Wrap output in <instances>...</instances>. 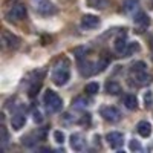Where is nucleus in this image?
<instances>
[{
  "instance_id": "7ed1b4c3",
  "label": "nucleus",
  "mask_w": 153,
  "mask_h": 153,
  "mask_svg": "<svg viewBox=\"0 0 153 153\" xmlns=\"http://www.w3.org/2000/svg\"><path fill=\"white\" fill-rule=\"evenodd\" d=\"M31 6L34 8L35 12L42 16H49L55 12V6L52 5L51 0H31Z\"/></svg>"
},
{
  "instance_id": "2eb2a0df",
  "label": "nucleus",
  "mask_w": 153,
  "mask_h": 153,
  "mask_svg": "<svg viewBox=\"0 0 153 153\" xmlns=\"http://www.w3.org/2000/svg\"><path fill=\"white\" fill-rule=\"evenodd\" d=\"M127 48V42H126V35H120L117 40H115V51L120 54H124V51Z\"/></svg>"
},
{
  "instance_id": "f03ea898",
  "label": "nucleus",
  "mask_w": 153,
  "mask_h": 153,
  "mask_svg": "<svg viewBox=\"0 0 153 153\" xmlns=\"http://www.w3.org/2000/svg\"><path fill=\"white\" fill-rule=\"evenodd\" d=\"M43 101H45L48 110H51V112H58V110L63 107V100H61V98L58 97V94L54 92V91H46Z\"/></svg>"
},
{
  "instance_id": "f8f14e48",
  "label": "nucleus",
  "mask_w": 153,
  "mask_h": 153,
  "mask_svg": "<svg viewBox=\"0 0 153 153\" xmlns=\"http://www.w3.org/2000/svg\"><path fill=\"white\" fill-rule=\"evenodd\" d=\"M123 103H124V106H126L127 109H129V110H135V109L138 107V100H136V97H135V95H132V94L124 95Z\"/></svg>"
},
{
  "instance_id": "20e7f679",
  "label": "nucleus",
  "mask_w": 153,
  "mask_h": 153,
  "mask_svg": "<svg viewBox=\"0 0 153 153\" xmlns=\"http://www.w3.org/2000/svg\"><path fill=\"white\" fill-rule=\"evenodd\" d=\"M26 17V6L22 5V3H17L14 5L8 12H6V19L8 20H14V22H19V20H23Z\"/></svg>"
},
{
  "instance_id": "4be33fe9",
  "label": "nucleus",
  "mask_w": 153,
  "mask_h": 153,
  "mask_svg": "<svg viewBox=\"0 0 153 153\" xmlns=\"http://www.w3.org/2000/svg\"><path fill=\"white\" fill-rule=\"evenodd\" d=\"M0 141H2V146L8 144V132H6V129L3 126L0 127Z\"/></svg>"
},
{
  "instance_id": "9b49d317",
  "label": "nucleus",
  "mask_w": 153,
  "mask_h": 153,
  "mask_svg": "<svg viewBox=\"0 0 153 153\" xmlns=\"http://www.w3.org/2000/svg\"><path fill=\"white\" fill-rule=\"evenodd\" d=\"M25 124H26V117L22 115V113L14 115L12 120H11V126H12V129H14V130H20Z\"/></svg>"
},
{
  "instance_id": "423d86ee",
  "label": "nucleus",
  "mask_w": 153,
  "mask_h": 153,
  "mask_svg": "<svg viewBox=\"0 0 153 153\" xmlns=\"http://www.w3.org/2000/svg\"><path fill=\"white\" fill-rule=\"evenodd\" d=\"M2 43H3V46L8 48V49H16V48L19 46L20 40H19V37H16L12 32L3 31V32H2Z\"/></svg>"
},
{
  "instance_id": "ddd939ff",
  "label": "nucleus",
  "mask_w": 153,
  "mask_h": 153,
  "mask_svg": "<svg viewBox=\"0 0 153 153\" xmlns=\"http://www.w3.org/2000/svg\"><path fill=\"white\" fill-rule=\"evenodd\" d=\"M135 80H136V83L139 86H146V84H150L152 83V75L147 74V71H146V72H141V74H136L135 75Z\"/></svg>"
},
{
  "instance_id": "412c9836",
  "label": "nucleus",
  "mask_w": 153,
  "mask_h": 153,
  "mask_svg": "<svg viewBox=\"0 0 153 153\" xmlns=\"http://www.w3.org/2000/svg\"><path fill=\"white\" fill-rule=\"evenodd\" d=\"M135 23H138V25H143V26H149L150 20H149V17L144 14V12H138V14L135 16Z\"/></svg>"
},
{
  "instance_id": "393cba45",
  "label": "nucleus",
  "mask_w": 153,
  "mask_h": 153,
  "mask_svg": "<svg viewBox=\"0 0 153 153\" xmlns=\"http://www.w3.org/2000/svg\"><path fill=\"white\" fill-rule=\"evenodd\" d=\"M152 100H153L152 92H147V94L144 95V103H146V107H150V106H152Z\"/></svg>"
},
{
  "instance_id": "39448f33",
  "label": "nucleus",
  "mask_w": 153,
  "mask_h": 153,
  "mask_svg": "<svg viewBox=\"0 0 153 153\" xmlns=\"http://www.w3.org/2000/svg\"><path fill=\"white\" fill-rule=\"evenodd\" d=\"M101 117L109 123H118L121 120V112L113 106H107L101 109Z\"/></svg>"
},
{
  "instance_id": "4468645a",
  "label": "nucleus",
  "mask_w": 153,
  "mask_h": 153,
  "mask_svg": "<svg viewBox=\"0 0 153 153\" xmlns=\"http://www.w3.org/2000/svg\"><path fill=\"white\" fill-rule=\"evenodd\" d=\"M106 92L109 95H118L121 92V86L117 81H107L106 83Z\"/></svg>"
},
{
  "instance_id": "a878e982",
  "label": "nucleus",
  "mask_w": 153,
  "mask_h": 153,
  "mask_svg": "<svg viewBox=\"0 0 153 153\" xmlns=\"http://www.w3.org/2000/svg\"><path fill=\"white\" fill-rule=\"evenodd\" d=\"M34 121H35V123H42V121H43V115H42V112H38V110L34 112Z\"/></svg>"
},
{
  "instance_id": "b1692460",
  "label": "nucleus",
  "mask_w": 153,
  "mask_h": 153,
  "mask_svg": "<svg viewBox=\"0 0 153 153\" xmlns=\"http://www.w3.org/2000/svg\"><path fill=\"white\" fill-rule=\"evenodd\" d=\"M38 89H40V83H35L31 89H29V97H35L38 94Z\"/></svg>"
},
{
  "instance_id": "aec40b11",
  "label": "nucleus",
  "mask_w": 153,
  "mask_h": 153,
  "mask_svg": "<svg viewBox=\"0 0 153 153\" xmlns=\"http://www.w3.org/2000/svg\"><path fill=\"white\" fill-rule=\"evenodd\" d=\"M98 91H100V86H98V83H87L86 84V87H84V92L87 94V95H95V94H98Z\"/></svg>"
},
{
  "instance_id": "f257e3e1",
  "label": "nucleus",
  "mask_w": 153,
  "mask_h": 153,
  "mask_svg": "<svg viewBox=\"0 0 153 153\" xmlns=\"http://www.w3.org/2000/svg\"><path fill=\"white\" fill-rule=\"evenodd\" d=\"M71 78V71H69V61L66 58L60 60L54 71H52V81L55 86H65Z\"/></svg>"
},
{
  "instance_id": "6e6552de",
  "label": "nucleus",
  "mask_w": 153,
  "mask_h": 153,
  "mask_svg": "<svg viewBox=\"0 0 153 153\" xmlns=\"http://www.w3.org/2000/svg\"><path fill=\"white\" fill-rule=\"evenodd\" d=\"M100 25V19L97 16H92V14H86L83 19H81V26L83 28H87V29H94Z\"/></svg>"
},
{
  "instance_id": "6ab92c4d",
  "label": "nucleus",
  "mask_w": 153,
  "mask_h": 153,
  "mask_svg": "<svg viewBox=\"0 0 153 153\" xmlns=\"http://www.w3.org/2000/svg\"><path fill=\"white\" fill-rule=\"evenodd\" d=\"M138 51H139V43L132 42V43H127V48L124 51V54H126V57H130L133 52H138Z\"/></svg>"
},
{
  "instance_id": "dca6fc26",
  "label": "nucleus",
  "mask_w": 153,
  "mask_h": 153,
  "mask_svg": "<svg viewBox=\"0 0 153 153\" xmlns=\"http://www.w3.org/2000/svg\"><path fill=\"white\" fill-rule=\"evenodd\" d=\"M123 9H124V12H127V14L135 12L138 9V0H126L124 5H123Z\"/></svg>"
},
{
  "instance_id": "5701e85b",
  "label": "nucleus",
  "mask_w": 153,
  "mask_h": 153,
  "mask_svg": "<svg viewBox=\"0 0 153 153\" xmlns=\"http://www.w3.org/2000/svg\"><path fill=\"white\" fill-rule=\"evenodd\" d=\"M54 139H55V143L63 144V143H65V133L60 132V130H55L54 132Z\"/></svg>"
},
{
  "instance_id": "bb28decb",
  "label": "nucleus",
  "mask_w": 153,
  "mask_h": 153,
  "mask_svg": "<svg viewBox=\"0 0 153 153\" xmlns=\"http://www.w3.org/2000/svg\"><path fill=\"white\" fill-rule=\"evenodd\" d=\"M130 150H141V144L133 139V141H130Z\"/></svg>"
},
{
  "instance_id": "f3484780",
  "label": "nucleus",
  "mask_w": 153,
  "mask_h": 153,
  "mask_svg": "<svg viewBox=\"0 0 153 153\" xmlns=\"http://www.w3.org/2000/svg\"><path fill=\"white\" fill-rule=\"evenodd\" d=\"M130 71H132V74H141V72H146L147 71V65L144 61H136V63H133L132 65V68H130Z\"/></svg>"
},
{
  "instance_id": "cd10ccee",
  "label": "nucleus",
  "mask_w": 153,
  "mask_h": 153,
  "mask_svg": "<svg viewBox=\"0 0 153 153\" xmlns=\"http://www.w3.org/2000/svg\"><path fill=\"white\" fill-rule=\"evenodd\" d=\"M152 48H153V38H152Z\"/></svg>"
},
{
  "instance_id": "1a4fd4ad",
  "label": "nucleus",
  "mask_w": 153,
  "mask_h": 153,
  "mask_svg": "<svg viewBox=\"0 0 153 153\" xmlns=\"http://www.w3.org/2000/svg\"><path fill=\"white\" fill-rule=\"evenodd\" d=\"M86 146V141H84V138L80 135V133H74L71 136V147L75 150V152H81Z\"/></svg>"
},
{
  "instance_id": "9d476101",
  "label": "nucleus",
  "mask_w": 153,
  "mask_h": 153,
  "mask_svg": "<svg viewBox=\"0 0 153 153\" xmlns=\"http://www.w3.org/2000/svg\"><path fill=\"white\" fill-rule=\"evenodd\" d=\"M136 130L143 138H149L152 135V124L149 121H139L136 126Z\"/></svg>"
},
{
  "instance_id": "a211bd4d",
  "label": "nucleus",
  "mask_w": 153,
  "mask_h": 153,
  "mask_svg": "<svg viewBox=\"0 0 153 153\" xmlns=\"http://www.w3.org/2000/svg\"><path fill=\"white\" fill-rule=\"evenodd\" d=\"M91 104V100L86 98V97H76L74 101H72V106L74 107H86Z\"/></svg>"
},
{
  "instance_id": "0eeeda50",
  "label": "nucleus",
  "mask_w": 153,
  "mask_h": 153,
  "mask_svg": "<svg viewBox=\"0 0 153 153\" xmlns=\"http://www.w3.org/2000/svg\"><path fill=\"white\" fill-rule=\"evenodd\" d=\"M106 139H107V144L112 149H120L124 144V135L120 133V132H110V133H107Z\"/></svg>"
}]
</instances>
